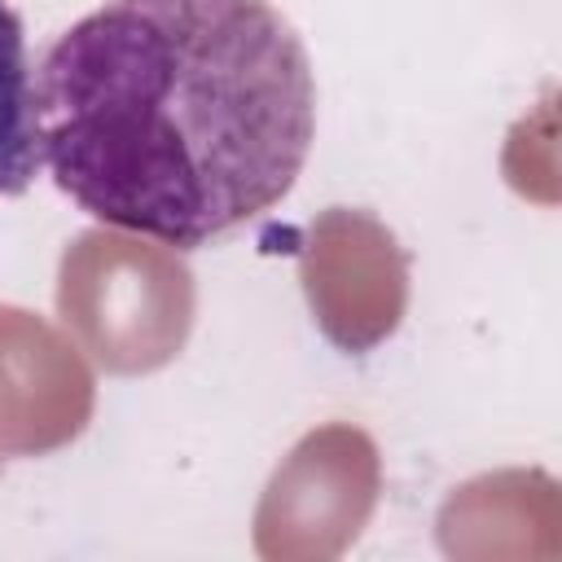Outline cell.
<instances>
[{
    "label": "cell",
    "mask_w": 562,
    "mask_h": 562,
    "mask_svg": "<svg viewBox=\"0 0 562 562\" xmlns=\"http://www.w3.org/2000/svg\"><path fill=\"white\" fill-rule=\"evenodd\" d=\"M40 167L35 70L26 53V31L13 4L0 0V198L26 193Z\"/></svg>",
    "instance_id": "cell-2"
},
{
    "label": "cell",
    "mask_w": 562,
    "mask_h": 562,
    "mask_svg": "<svg viewBox=\"0 0 562 562\" xmlns=\"http://www.w3.org/2000/svg\"><path fill=\"white\" fill-rule=\"evenodd\" d=\"M35 123L79 211L198 250L294 189L316 79L268 0H105L44 48Z\"/></svg>",
    "instance_id": "cell-1"
}]
</instances>
